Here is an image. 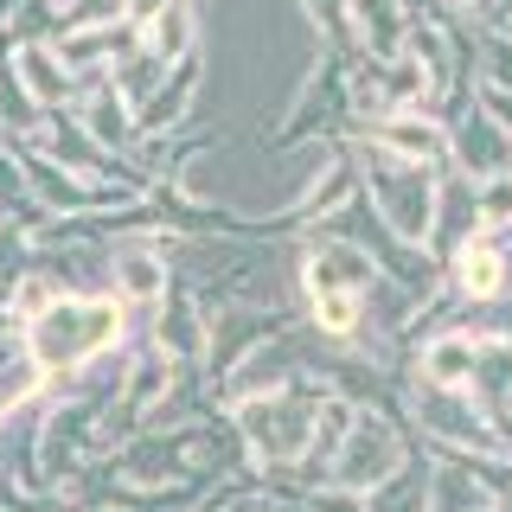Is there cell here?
<instances>
[{
	"label": "cell",
	"mask_w": 512,
	"mask_h": 512,
	"mask_svg": "<svg viewBox=\"0 0 512 512\" xmlns=\"http://www.w3.org/2000/svg\"><path fill=\"white\" fill-rule=\"evenodd\" d=\"M141 340V320L122 308L116 295H58L39 320L20 327V346L26 359L39 365L45 378H71L84 365L109 359V352L135 346Z\"/></svg>",
	"instance_id": "6da1fadb"
},
{
	"label": "cell",
	"mask_w": 512,
	"mask_h": 512,
	"mask_svg": "<svg viewBox=\"0 0 512 512\" xmlns=\"http://www.w3.org/2000/svg\"><path fill=\"white\" fill-rule=\"evenodd\" d=\"M327 397H333L327 378H320V372H301L288 391L256 397V404L231 410V423H237V436H244L256 468H288V461H308V436H314V416H320Z\"/></svg>",
	"instance_id": "7a4b0ae2"
},
{
	"label": "cell",
	"mask_w": 512,
	"mask_h": 512,
	"mask_svg": "<svg viewBox=\"0 0 512 512\" xmlns=\"http://www.w3.org/2000/svg\"><path fill=\"white\" fill-rule=\"evenodd\" d=\"M352 160H359V186H365V199H372V212L391 224L404 244H429L442 173L436 167H410V160L384 154L372 141H352Z\"/></svg>",
	"instance_id": "3957f363"
},
{
	"label": "cell",
	"mask_w": 512,
	"mask_h": 512,
	"mask_svg": "<svg viewBox=\"0 0 512 512\" xmlns=\"http://www.w3.org/2000/svg\"><path fill=\"white\" fill-rule=\"evenodd\" d=\"M404 423L410 436L436 455H500V429L474 404V391H436V384H404Z\"/></svg>",
	"instance_id": "277c9868"
},
{
	"label": "cell",
	"mask_w": 512,
	"mask_h": 512,
	"mask_svg": "<svg viewBox=\"0 0 512 512\" xmlns=\"http://www.w3.org/2000/svg\"><path fill=\"white\" fill-rule=\"evenodd\" d=\"M173 244H180V231H167V224H148V231H128L109 244V295L135 320H148L180 282L173 276Z\"/></svg>",
	"instance_id": "5b68a950"
},
{
	"label": "cell",
	"mask_w": 512,
	"mask_h": 512,
	"mask_svg": "<svg viewBox=\"0 0 512 512\" xmlns=\"http://www.w3.org/2000/svg\"><path fill=\"white\" fill-rule=\"evenodd\" d=\"M314 333L308 327H295V333H282V340H269V346H256L250 359H237L224 378H212V397H218V410L231 416V410H244V404H256V397H276V391H288L301 372L314 365Z\"/></svg>",
	"instance_id": "8992f818"
},
{
	"label": "cell",
	"mask_w": 512,
	"mask_h": 512,
	"mask_svg": "<svg viewBox=\"0 0 512 512\" xmlns=\"http://www.w3.org/2000/svg\"><path fill=\"white\" fill-rule=\"evenodd\" d=\"M410 448H416V436H410L404 416H391V410H359V423H352L340 461H333V480H340V487H352V493H372V487H384V480L404 468Z\"/></svg>",
	"instance_id": "52a82bcc"
},
{
	"label": "cell",
	"mask_w": 512,
	"mask_h": 512,
	"mask_svg": "<svg viewBox=\"0 0 512 512\" xmlns=\"http://www.w3.org/2000/svg\"><path fill=\"white\" fill-rule=\"evenodd\" d=\"M295 282H301V295H372L384 276H378V263L359 244L327 237V231H308L295 244Z\"/></svg>",
	"instance_id": "ba28073f"
},
{
	"label": "cell",
	"mask_w": 512,
	"mask_h": 512,
	"mask_svg": "<svg viewBox=\"0 0 512 512\" xmlns=\"http://www.w3.org/2000/svg\"><path fill=\"white\" fill-rule=\"evenodd\" d=\"M436 116L448 122V141H455V154H448L455 173H468V180H493V173L512 167V135L474 103V90H455Z\"/></svg>",
	"instance_id": "9c48e42d"
},
{
	"label": "cell",
	"mask_w": 512,
	"mask_h": 512,
	"mask_svg": "<svg viewBox=\"0 0 512 512\" xmlns=\"http://www.w3.org/2000/svg\"><path fill=\"white\" fill-rule=\"evenodd\" d=\"M352 141H372V148L410 160V167H436V173H448V154H455L448 122L436 109H391V116H378L372 128H359Z\"/></svg>",
	"instance_id": "30bf717a"
},
{
	"label": "cell",
	"mask_w": 512,
	"mask_h": 512,
	"mask_svg": "<svg viewBox=\"0 0 512 512\" xmlns=\"http://www.w3.org/2000/svg\"><path fill=\"white\" fill-rule=\"evenodd\" d=\"M141 340L160 346L167 359H180V365H199L205 372V346H212V308H205L192 288L173 282V295L160 301V308L141 320Z\"/></svg>",
	"instance_id": "8fae6325"
},
{
	"label": "cell",
	"mask_w": 512,
	"mask_h": 512,
	"mask_svg": "<svg viewBox=\"0 0 512 512\" xmlns=\"http://www.w3.org/2000/svg\"><path fill=\"white\" fill-rule=\"evenodd\" d=\"M295 314H269V308H218L212 314V346H205V378H224L237 359H250L256 346L295 333Z\"/></svg>",
	"instance_id": "7c38bea8"
},
{
	"label": "cell",
	"mask_w": 512,
	"mask_h": 512,
	"mask_svg": "<svg viewBox=\"0 0 512 512\" xmlns=\"http://www.w3.org/2000/svg\"><path fill=\"white\" fill-rule=\"evenodd\" d=\"M135 45H141V32L128 20H116V26H64L52 39V52H58V64L71 77H84V84H109V71H116Z\"/></svg>",
	"instance_id": "4fadbf2b"
},
{
	"label": "cell",
	"mask_w": 512,
	"mask_h": 512,
	"mask_svg": "<svg viewBox=\"0 0 512 512\" xmlns=\"http://www.w3.org/2000/svg\"><path fill=\"white\" fill-rule=\"evenodd\" d=\"M487 231L480 224V186L468 180V173L448 167L442 173V192H436V224H429V256H436V269H448L461 256V244H474V237Z\"/></svg>",
	"instance_id": "5bb4252c"
},
{
	"label": "cell",
	"mask_w": 512,
	"mask_h": 512,
	"mask_svg": "<svg viewBox=\"0 0 512 512\" xmlns=\"http://www.w3.org/2000/svg\"><path fill=\"white\" fill-rule=\"evenodd\" d=\"M404 39H410V7H404V0H352V7H346V32L333 45L391 64V58H404Z\"/></svg>",
	"instance_id": "9a60e30c"
},
{
	"label": "cell",
	"mask_w": 512,
	"mask_h": 512,
	"mask_svg": "<svg viewBox=\"0 0 512 512\" xmlns=\"http://www.w3.org/2000/svg\"><path fill=\"white\" fill-rule=\"evenodd\" d=\"M13 58H20V77H26V90H32V103L45 109V116H58V109H77L84 96H96V90H109V84H84V77H71L58 64V52H52V39H13Z\"/></svg>",
	"instance_id": "2e32d148"
},
{
	"label": "cell",
	"mask_w": 512,
	"mask_h": 512,
	"mask_svg": "<svg viewBox=\"0 0 512 512\" xmlns=\"http://www.w3.org/2000/svg\"><path fill=\"white\" fill-rule=\"evenodd\" d=\"M442 288L455 301H468V308L474 301H500L506 295V244L493 231H480L474 244H461V256L442 269Z\"/></svg>",
	"instance_id": "e0dca14e"
},
{
	"label": "cell",
	"mask_w": 512,
	"mask_h": 512,
	"mask_svg": "<svg viewBox=\"0 0 512 512\" xmlns=\"http://www.w3.org/2000/svg\"><path fill=\"white\" fill-rule=\"evenodd\" d=\"M180 378H186V365H180V359H167L160 346L135 340V346H128V378H122V397H116V404H122V410H135L141 423H148V416L167 404L173 391H180Z\"/></svg>",
	"instance_id": "ac0fdd59"
},
{
	"label": "cell",
	"mask_w": 512,
	"mask_h": 512,
	"mask_svg": "<svg viewBox=\"0 0 512 512\" xmlns=\"http://www.w3.org/2000/svg\"><path fill=\"white\" fill-rule=\"evenodd\" d=\"M474 372H480V340H468L461 327L423 340L416 346V365H410V378L436 384V391H474Z\"/></svg>",
	"instance_id": "d6986e66"
},
{
	"label": "cell",
	"mask_w": 512,
	"mask_h": 512,
	"mask_svg": "<svg viewBox=\"0 0 512 512\" xmlns=\"http://www.w3.org/2000/svg\"><path fill=\"white\" fill-rule=\"evenodd\" d=\"M141 45L167 64V71H180V64H192V58H205V7L199 0H173L160 20L141 32Z\"/></svg>",
	"instance_id": "ffe728a7"
},
{
	"label": "cell",
	"mask_w": 512,
	"mask_h": 512,
	"mask_svg": "<svg viewBox=\"0 0 512 512\" xmlns=\"http://www.w3.org/2000/svg\"><path fill=\"white\" fill-rule=\"evenodd\" d=\"M436 455V448H429ZM500 493L480 480L461 455H436V474H429V512H493Z\"/></svg>",
	"instance_id": "44dd1931"
},
{
	"label": "cell",
	"mask_w": 512,
	"mask_h": 512,
	"mask_svg": "<svg viewBox=\"0 0 512 512\" xmlns=\"http://www.w3.org/2000/svg\"><path fill=\"white\" fill-rule=\"evenodd\" d=\"M77 122L96 135V148H109V154H135L141 148V116L122 103V90L109 84V90H96L77 103Z\"/></svg>",
	"instance_id": "7402d4cb"
},
{
	"label": "cell",
	"mask_w": 512,
	"mask_h": 512,
	"mask_svg": "<svg viewBox=\"0 0 512 512\" xmlns=\"http://www.w3.org/2000/svg\"><path fill=\"white\" fill-rule=\"evenodd\" d=\"M429 474H436V455L416 442L404 455V468L384 480V487L365 493V506H372V512H429Z\"/></svg>",
	"instance_id": "603a6c76"
},
{
	"label": "cell",
	"mask_w": 512,
	"mask_h": 512,
	"mask_svg": "<svg viewBox=\"0 0 512 512\" xmlns=\"http://www.w3.org/2000/svg\"><path fill=\"white\" fill-rule=\"evenodd\" d=\"M45 128V109L32 103L26 77H20V58H13V39H0V135L13 141H32Z\"/></svg>",
	"instance_id": "cb8c5ba5"
},
{
	"label": "cell",
	"mask_w": 512,
	"mask_h": 512,
	"mask_svg": "<svg viewBox=\"0 0 512 512\" xmlns=\"http://www.w3.org/2000/svg\"><path fill=\"white\" fill-rule=\"evenodd\" d=\"M167 77H173L167 64H160V58L148 52V45H135V52H128V58L116 64V71H109V84H116V90H122V103L141 116V109H148L154 96H160V84H167Z\"/></svg>",
	"instance_id": "d4e9b609"
},
{
	"label": "cell",
	"mask_w": 512,
	"mask_h": 512,
	"mask_svg": "<svg viewBox=\"0 0 512 512\" xmlns=\"http://www.w3.org/2000/svg\"><path fill=\"white\" fill-rule=\"evenodd\" d=\"M474 90H506L512 96V32H500V26L474 32Z\"/></svg>",
	"instance_id": "484cf974"
},
{
	"label": "cell",
	"mask_w": 512,
	"mask_h": 512,
	"mask_svg": "<svg viewBox=\"0 0 512 512\" xmlns=\"http://www.w3.org/2000/svg\"><path fill=\"white\" fill-rule=\"evenodd\" d=\"M480 186V224L493 237H512V167L493 173V180H474Z\"/></svg>",
	"instance_id": "4316f807"
},
{
	"label": "cell",
	"mask_w": 512,
	"mask_h": 512,
	"mask_svg": "<svg viewBox=\"0 0 512 512\" xmlns=\"http://www.w3.org/2000/svg\"><path fill=\"white\" fill-rule=\"evenodd\" d=\"M295 7H301V20H308L320 39L333 45V39L346 32V7H352V0H295Z\"/></svg>",
	"instance_id": "83f0119b"
},
{
	"label": "cell",
	"mask_w": 512,
	"mask_h": 512,
	"mask_svg": "<svg viewBox=\"0 0 512 512\" xmlns=\"http://www.w3.org/2000/svg\"><path fill=\"white\" fill-rule=\"evenodd\" d=\"M308 512H372V506H365V493H352V487H340V480H327V487L308 493Z\"/></svg>",
	"instance_id": "f1b7e54d"
},
{
	"label": "cell",
	"mask_w": 512,
	"mask_h": 512,
	"mask_svg": "<svg viewBox=\"0 0 512 512\" xmlns=\"http://www.w3.org/2000/svg\"><path fill=\"white\" fill-rule=\"evenodd\" d=\"M167 7H173V0H122V20L135 26V32H148V26H154Z\"/></svg>",
	"instance_id": "f546056e"
},
{
	"label": "cell",
	"mask_w": 512,
	"mask_h": 512,
	"mask_svg": "<svg viewBox=\"0 0 512 512\" xmlns=\"http://www.w3.org/2000/svg\"><path fill=\"white\" fill-rule=\"evenodd\" d=\"M442 7L455 13V20H474V26H480V20H487V7H493V0H442Z\"/></svg>",
	"instance_id": "4dcf8cb0"
},
{
	"label": "cell",
	"mask_w": 512,
	"mask_h": 512,
	"mask_svg": "<svg viewBox=\"0 0 512 512\" xmlns=\"http://www.w3.org/2000/svg\"><path fill=\"white\" fill-rule=\"evenodd\" d=\"M480 26H500V32H512V0H493V7H487V20H480Z\"/></svg>",
	"instance_id": "1f68e13d"
},
{
	"label": "cell",
	"mask_w": 512,
	"mask_h": 512,
	"mask_svg": "<svg viewBox=\"0 0 512 512\" xmlns=\"http://www.w3.org/2000/svg\"><path fill=\"white\" fill-rule=\"evenodd\" d=\"M269 512H308V500H269Z\"/></svg>",
	"instance_id": "d6a6232c"
},
{
	"label": "cell",
	"mask_w": 512,
	"mask_h": 512,
	"mask_svg": "<svg viewBox=\"0 0 512 512\" xmlns=\"http://www.w3.org/2000/svg\"><path fill=\"white\" fill-rule=\"evenodd\" d=\"M199 7H218V0H199Z\"/></svg>",
	"instance_id": "836d02e7"
},
{
	"label": "cell",
	"mask_w": 512,
	"mask_h": 512,
	"mask_svg": "<svg viewBox=\"0 0 512 512\" xmlns=\"http://www.w3.org/2000/svg\"><path fill=\"white\" fill-rule=\"evenodd\" d=\"M0 512H13V506H0Z\"/></svg>",
	"instance_id": "e575fe53"
}]
</instances>
